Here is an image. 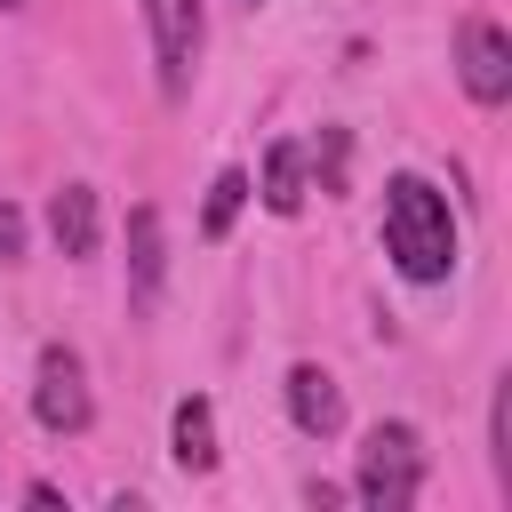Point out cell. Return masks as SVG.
Returning <instances> with one entry per match:
<instances>
[{
	"label": "cell",
	"mask_w": 512,
	"mask_h": 512,
	"mask_svg": "<svg viewBox=\"0 0 512 512\" xmlns=\"http://www.w3.org/2000/svg\"><path fill=\"white\" fill-rule=\"evenodd\" d=\"M256 192H264L272 216H296V208H304L312 184H304V144H296V136H280V144L264 152V184H256Z\"/></svg>",
	"instance_id": "obj_10"
},
{
	"label": "cell",
	"mask_w": 512,
	"mask_h": 512,
	"mask_svg": "<svg viewBox=\"0 0 512 512\" xmlns=\"http://www.w3.org/2000/svg\"><path fill=\"white\" fill-rule=\"evenodd\" d=\"M0 8H24V0H0Z\"/></svg>",
	"instance_id": "obj_15"
},
{
	"label": "cell",
	"mask_w": 512,
	"mask_h": 512,
	"mask_svg": "<svg viewBox=\"0 0 512 512\" xmlns=\"http://www.w3.org/2000/svg\"><path fill=\"white\" fill-rule=\"evenodd\" d=\"M160 272H168V256H160V208H128V304L136 312L160 304Z\"/></svg>",
	"instance_id": "obj_7"
},
{
	"label": "cell",
	"mask_w": 512,
	"mask_h": 512,
	"mask_svg": "<svg viewBox=\"0 0 512 512\" xmlns=\"http://www.w3.org/2000/svg\"><path fill=\"white\" fill-rule=\"evenodd\" d=\"M32 416H40V432H88L96 400H88V376H80V352H72V344H40Z\"/></svg>",
	"instance_id": "obj_4"
},
{
	"label": "cell",
	"mask_w": 512,
	"mask_h": 512,
	"mask_svg": "<svg viewBox=\"0 0 512 512\" xmlns=\"http://www.w3.org/2000/svg\"><path fill=\"white\" fill-rule=\"evenodd\" d=\"M168 448H176L184 472H216V408H208V392H184V400H176Z\"/></svg>",
	"instance_id": "obj_9"
},
{
	"label": "cell",
	"mask_w": 512,
	"mask_h": 512,
	"mask_svg": "<svg viewBox=\"0 0 512 512\" xmlns=\"http://www.w3.org/2000/svg\"><path fill=\"white\" fill-rule=\"evenodd\" d=\"M16 256H24V208L0 200V264H16Z\"/></svg>",
	"instance_id": "obj_14"
},
{
	"label": "cell",
	"mask_w": 512,
	"mask_h": 512,
	"mask_svg": "<svg viewBox=\"0 0 512 512\" xmlns=\"http://www.w3.org/2000/svg\"><path fill=\"white\" fill-rule=\"evenodd\" d=\"M312 160H320V192H344V160H352V136H344V128H320Z\"/></svg>",
	"instance_id": "obj_13"
},
{
	"label": "cell",
	"mask_w": 512,
	"mask_h": 512,
	"mask_svg": "<svg viewBox=\"0 0 512 512\" xmlns=\"http://www.w3.org/2000/svg\"><path fill=\"white\" fill-rule=\"evenodd\" d=\"M288 416H296L304 440H336L344 432V392H336V376L320 360H296L288 368Z\"/></svg>",
	"instance_id": "obj_6"
},
{
	"label": "cell",
	"mask_w": 512,
	"mask_h": 512,
	"mask_svg": "<svg viewBox=\"0 0 512 512\" xmlns=\"http://www.w3.org/2000/svg\"><path fill=\"white\" fill-rule=\"evenodd\" d=\"M152 24V64H160V96L192 88V56H200V0H144Z\"/></svg>",
	"instance_id": "obj_5"
},
{
	"label": "cell",
	"mask_w": 512,
	"mask_h": 512,
	"mask_svg": "<svg viewBox=\"0 0 512 512\" xmlns=\"http://www.w3.org/2000/svg\"><path fill=\"white\" fill-rule=\"evenodd\" d=\"M352 496L376 504V512H408V504L424 496V440H416V424H376V432L360 440Z\"/></svg>",
	"instance_id": "obj_2"
},
{
	"label": "cell",
	"mask_w": 512,
	"mask_h": 512,
	"mask_svg": "<svg viewBox=\"0 0 512 512\" xmlns=\"http://www.w3.org/2000/svg\"><path fill=\"white\" fill-rule=\"evenodd\" d=\"M456 80H464V96L480 112H496L512 96V40H504L496 16H464L456 24Z\"/></svg>",
	"instance_id": "obj_3"
},
{
	"label": "cell",
	"mask_w": 512,
	"mask_h": 512,
	"mask_svg": "<svg viewBox=\"0 0 512 512\" xmlns=\"http://www.w3.org/2000/svg\"><path fill=\"white\" fill-rule=\"evenodd\" d=\"M384 256L400 264V280L432 288L456 272V216L424 176H392L384 184Z\"/></svg>",
	"instance_id": "obj_1"
},
{
	"label": "cell",
	"mask_w": 512,
	"mask_h": 512,
	"mask_svg": "<svg viewBox=\"0 0 512 512\" xmlns=\"http://www.w3.org/2000/svg\"><path fill=\"white\" fill-rule=\"evenodd\" d=\"M488 464H496V480H512V376L488 400Z\"/></svg>",
	"instance_id": "obj_12"
},
{
	"label": "cell",
	"mask_w": 512,
	"mask_h": 512,
	"mask_svg": "<svg viewBox=\"0 0 512 512\" xmlns=\"http://www.w3.org/2000/svg\"><path fill=\"white\" fill-rule=\"evenodd\" d=\"M48 232H56V248H64V256H96V240H104L96 184H64V192L48 200Z\"/></svg>",
	"instance_id": "obj_8"
},
{
	"label": "cell",
	"mask_w": 512,
	"mask_h": 512,
	"mask_svg": "<svg viewBox=\"0 0 512 512\" xmlns=\"http://www.w3.org/2000/svg\"><path fill=\"white\" fill-rule=\"evenodd\" d=\"M240 200H248V168H224V176L208 184V200H200V240H224L232 216H240Z\"/></svg>",
	"instance_id": "obj_11"
},
{
	"label": "cell",
	"mask_w": 512,
	"mask_h": 512,
	"mask_svg": "<svg viewBox=\"0 0 512 512\" xmlns=\"http://www.w3.org/2000/svg\"><path fill=\"white\" fill-rule=\"evenodd\" d=\"M248 8H256V0H248Z\"/></svg>",
	"instance_id": "obj_16"
}]
</instances>
